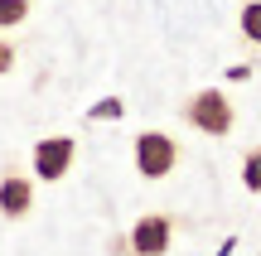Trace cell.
I'll return each mask as SVG.
<instances>
[{
    "label": "cell",
    "instance_id": "8992f818",
    "mask_svg": "<svg viewBox=\"0 0 261 256\" xmlns=\"http://www.w3.org/2000/svg\"><path fill=\"white\" fill-rule=\"evenodd\" d=\"M237 24H242V34L252 39V44H261V0H247V5H242V19H237Z\"/></svg>",
    "mask_w": 261,
    "mask_h": 256
},
{
    "label": "cell",
    "instance_id": "277c9868",
    "mask_svg": "<svg viewBox=\"0 0 261 256\" xmlns=\"http://www.w3.org/2000/svg\"><path fill=\"white\" fill-rule=\"evenodd\" d=\"M73 155H77V140H73V135H44V140L34 145V174L44 184L63 179L68 164H73Z\"/></svg>",
    "mask_w": 261,
    "mask_h": 256
},
{
    "label": "cell",
    "instance_id": "52a82bcc",
    "mask_svg": "<svg viewBox=\"0 0 261 256\" xmlns=\"http://www.w3.org/2000/svg\"><path fill=\"white\" fill-rule=\"evenodd\" d=\"M24 19H29V0H0V29L24 24Z\"/></svg>",
    "mask_w": 261,
    "mask_h": 256
},
{
    "label": "cell",
    "instance_id": "ba28073f",
    "mask_svg": "<svg viewBox=\"0 0 261 256\" xmlns=\"http://www.w3.org/2000/svg\"><path fill=\"white\" fill-rule=\"evenodd\" d=\"M242 184L252 193H261V145L256 150H247V160H242Z\"/></svg>",
    "mask_w": 261,
    "mask_h": 256
},
{
    "label": "cell",
    "instance_id": "7a4b0ae2",
    "mask_svg": "<svg viewBox=\"0 0 261 256\" xmlns=\"http://www.w3.org/2000/svg\"><path fill=\"white\" fill-rule=\"evenodd\" d=\"M179 164V145L169 140L165 131H140L136 135V169L140 179H165V174H174Z\"/></svg>",
    "mask_w": 261,
    "mask_h": 256
},
{
    "label": "cell",
    "instance_id": "5b68a950",
    "mask_svg": "<svg viewBox=\"0 0 261 256\" xmlns=\"http://www.w3.org/2000/svg\"><path fill=\"white\" fill-rule=\"evenodd\" d=\"M29 208H34V184L24 174H5L0 179V213L5 218H24Z\"/></svg>",
    "mask_w": 261,
    "mask_h": 256
},
{
    "label": "cell",
    "instance_id": "30bf717a",
    "mask_svg": "<svg viewBox=\"0 0 261 256\" xmlns=\"http://www.w3.org/2000/svg\"><path fill=\"white\" fill-rule=\"evenodd\" d=\"M10 68H15V48L0 39V73H10Z\"/></svg>",
    "mask_w": 261,
    "mask_h": 256
},
{
    "label": "cell",
    "instance_id": "6da1fadb",
    "mask_svg": "<svg viewBox=\"0 0 261 256\" xmlns=\"http://www.w3.org/2000/svg\"><path fill=\"white\" fill-rule=\"evenodd\" d=\"M184 121L198 126L203 135H227V131L237 126V111H232V102H227L223 92L208 87V92H194V97L184 102Z\"/></svg>",
    "mask_w": 261,
    "mask_h": 256
},
{
    "label": "cell",
    "instance_id": "9c48e42d",
    "mask_svg": "<svg viewBox=\"0 0 261 256\" xmlns=\"http://www.w3.org/2000/svg\"><path fill=\"white\" fill-rule=\"evenodd\" d=\"M126 106H121V97H112V102H97L92 106V121H112V116H121Z\"/></svg>",
    "mask_w": 261,
    "mask_h": 256
},
{
    "label": "cell",
    "instance_id": "3957f363",
    "mask_svg": "<svg viewBox=\"0 0 261 256\" xmlns=\"http://www.w3.org/2000/svg\"><path fill=\"white\" fill-rule=\"evenodd\" d=\"M169 237H174L169 213H145V218L130 227L126 251H130V256H165V251H169Z\"/></svg>",
    "mask_w": 261,
    "mask_h": 256
}]
</instances>
